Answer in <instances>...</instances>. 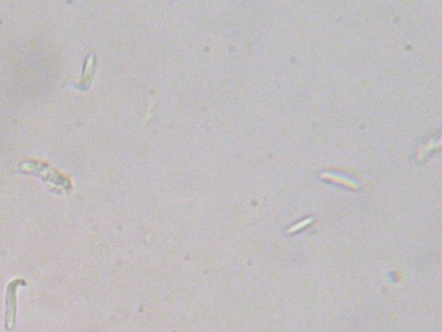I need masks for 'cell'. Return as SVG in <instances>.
<instances>
[{
    "label": "cell",
    "mask_w": 442,
    "mask_h": 332,
    "mask_svg": "<svg viewBox=\"0 0 442 332\" xmlns=\"http://www.w3.org/2000/svg\"><path fill=\"white\" fill-rule=\"evenodd\" d=\"M20 279L13 281L7 288L6 294V327L8 330H13L16 320V292L17 288L22 284Z\"/></svg>",
    "instance_id": "obj_1"
}]
</instances>
